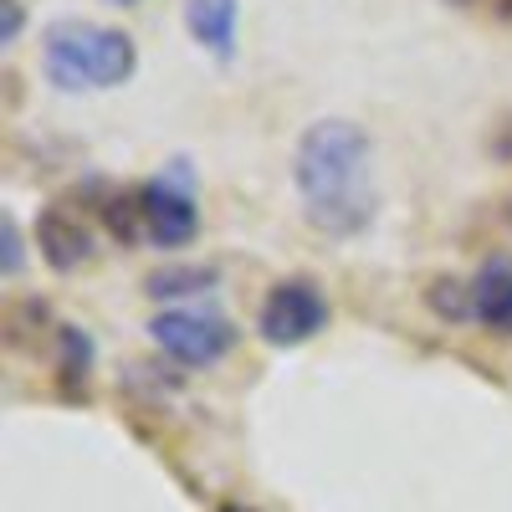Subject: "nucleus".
Listing matches in <instances>:
<instances>
[{
    "mask_svg": "<svg viewBox=\"0 0 512 512\" xmlns=\"http://www.w3.org/2000/svg\"><path fill=\"white\" fill-rule=\"evenodd\" d=\"M292 185L313 231L354 241L374 221V144L349 118H318L297 139Z\"/></svg>",
    "mask_w": 512,
    "mask_h": 512,
    "instance_id": "obj_1",
    "label": "nucleus"
},
{
    "mask_svg": "<svg viewBox=\"0 0 512 512\" xmlns=\"http://www.w3.org/2000/svg\"><path fill=\"white\" fill-rule=\"evenodd\" d=\"M41 67H47V82L62 93H103V88H123L139 72V47L118 26L67 16L52 21L47 36H41Z\"/></svg>",
    "mask_w": 512,
    "mask_h": 512,
    "instance_id": "obj_2",
    "label": "nucleus"
},
{
    "mask_svg": "<svg viewBox=\"0 0 512 512\" xmlns=\"http://www.w3.org/2000/svg\"><path fill=\"white\" fill-rule=\"evenodd\" d=\"M149 338L175 364L210 369V364H221L236 349V323L226 313H216V308H164L149 323Z\"/></svg>",
    "mask_w": 512,
    "mask_h": 512,
    "instance_id": "obj_3",
    "label": "nucleus"
},
{
    "mask_svg": "<svg viewBox=\"0 0 512 512\" xmlns=\"http://www.w3.org/2000/svg\"><path fill=\"white\" fill-rule=\"evenodd\" d=\"M333 308L313 277H282L267 297H262V313H256V333L267 338L272 349H297V344H313V338L328 328Z\"/></svg>",
    "mask_w": 512,
    "mask_h": 512,
    "instance_id": "obj_4",
    "label": "nucleus"
},
{
    "mask_svg": "<svg viewBox=\"0 0 512 512\" xmlns=\"http://www.w3.org/2000/svg\"><path fill=\"white\" fill-rule=\"evenodd\" d=\"M139 205H144V236L159 251L190 246L200 236V200H195V180L185 159L169 169V175H154L139 185Z\"/></svg>",
    "mask_w": 512,
    "mask_h": 512,
    "instance_id": "obj_5",
    "label": "nucleus"
},
{
    "mask_svg": "<svg viewBox=\"0 0 512 512\" xmlns=\"http://www.w3.org/2000/svg\"><path fill=\"white\" fill-rule=\"evenodd\" d=\"M36 246H41V262H47L52 272H77L98 256L93 226L82 216H72L67 205H47L36 216Z\"/></svg>",
    "mask_w": 512,
    "mask_h": 512,
    "instance_id": "obj_6",
    "label": "nucleus"
},
{
    "mask_svg": "<svg viewBox=\"0 0 512 512\" xmlns=\"http://www.w3.org/2000/svg\"><path fill=\"white\" fill-rule=\"evenodd\" d=\"M472 318L487 333L512 338V251H497L477 267V277H472Z\"/></svg>",
    "mask_w": 512,
    "mask_h": 512,
    "instance_id": "obj_7",
    "label": "nucleus"
},
{
    "mask_svg": "<svg viewBox=\"0 0 512 512\" xmlns=\"http://www.w3.org/2000/svg\"><path fill=\"white\" fill-rule=\"evenodd\" d=\"M185 26L205 52L231 57L236 52V26H241V0H190Z\"/></svg>",
    "mask_w": 512,
    "mask_h": 512,
    "instance_id": "obj_8",
    "label": "nucleus"
},
{
    "mask_svg": "<svg viewBox=\"0 0 512 512\" xmlns=\"http://www.w3.org/2000/svg\"><path fill=\"white\" fill-rule=\"evenodd\" d=\"M93 338L82 333L77 323H62L57 328V384H62V395L67 400H82L88 395V384H93Z\"/></svg>",
    "mask_w": 512,
    "mask_h": 512,
    "instance_id": "obj_9",
    "label": "nucleus"
},
{
    "mask_svg": "<svg viewBox=\"0 0 512 512\" xmlns=\"http://www.w3.org/2000/svg\"><path fill=\"white\" fill-rule=\"evenodd\" d=\"M221 282V272L210 262H180V267H159L144 277V292L159 297V303H180V297H195V292H210Z\"/></svg>",
    "mask_w": 512,
    "mask_h": 512,
    "instance_id": "obj_10",
    "label": "nucleus"
},
{
    "mask_svg": "<svg viewBox=\"0 0 512 512\" xmlns=\"http://www.w3.org/2000/svg\"><path fill=\"white\" fill-rule=\"evenodd\" d=\"M103 226H108V236L118 241V246H139V241H149L144 236V205H139V185L134 190H113L103 205Z\"/></svg>",
    "mask_w": 512,
    "mask_h": 512,
    "instance_id": "obj_11",
    "label": "nucleus"
},
{
    "mask_svg": "<svg viewBox=\"0 0 512 512\" xmlns=\"http://www.w3.org/2000/svg\"><path fill=\"white\" fill-rule=\"evenodd\" d=\"M425 303L441 323H477L472 318V282H456V277H436L425 287Z\"/></svg>",
    "mask_w": 512,
    "mask_h": 512,
    "instance_id": "obj_12",
    "label": "nucleus"
},
{
    "mask_svg": "<svg viewBox=\"0 0 512 512\" xmlns=\"http://www.w3.org/2000/svg\"><path fill=\"white\" fill-rule=\"evenodd\" d=\"M21 272V226H16V216H6V277H16Z\"/></svg>",
    "mask_w": 512,
    "mask_h": 512,
    "instance_id": "obj_13",
    "label": "nucleus"
},
{
    "mask_svg": "<svg viewBox=\"0 0 512 512\" xmlns=\"http://www.w3.org/2000/svg\"><path fill=\"white\" fill-rule=\"evenodd\" d=\"M0 6H6V36H0V41L11 47V41L21 36V21H26V16H21V0H0Z\"/></svg>",
    "mask_w": 512,
    "mask_h": 512,
    "instance_id": "obj_14",
    "label": "nucleus"
},
{
    "mask_svg": "<svg viewBox=\"0 0 512 512\" xmlns=\"http://www.w3.org/2000/svg\"><path fill=\"white\" fill-rule=\"evenodd\" d=\"M216 512H256V507H246V502H221Z\"/></svg>",
    "mask_w": 512,
    "mask_h": 512,
    "instance_id": "obj_15",
    "label": "nucleus"
},
{
    "mask_svg": "<svg viewBox=\"0 0 512 512\" xmlns=\"http://www.w3.org/2000/svg\"><path fill=\"white\" fill-rule=\"evenodd\" d=\"M113 6H134V0H113Z\"/></svg>",
    "mask_w": 512,
    "mask_h": 512,
    "instance_id": "obj_16",
    "label": "nucleus"
},
{
    "mask_svg": "<svg viewBox=\"0 0 512 512\" xmlns=\"http://www.w3.org/2000/svg\"><path fill=\"white\" fill-rule=\"evenodd\" d=\"M502 11H507V16H512V0H507V6H502Z\"/></svg>",
    "mask_w": 512,
    "mask_h": 512,
    "instance_id": "obj_17",
    "label": "nucleus"
},
{
    "mask_svg": "<svg viewBox=\"0 0 512 512\" xmlns=\"http://www.w3.org/2000/svg\"><path fill=\"white\" fill-rule=\"evenodd\" d=\"M456 6H472V0H456Z\"/></svg>",
    "mask_w": 512,
    "mask_h": 512,
    "instance_id": "obj_18",
    "label": "nucleus"
}]
</instances>
